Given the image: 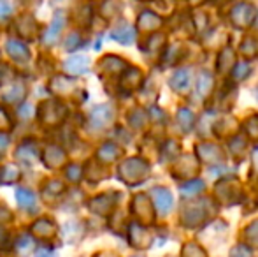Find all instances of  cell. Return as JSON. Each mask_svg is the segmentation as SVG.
Here are the masks:
<instances>
[{"label":"cell","instance_id":"cell-57","mask_svg":"<svg viewBox=\"0 0 258 257\" xmlns=\"http://www.w3.org/2000/svg\"><path fill=\"white\" fill-rule=\"evenodd\" d=\"M21 118H28V117H32V108L30 106H27V108H21Z\"/></svg>","mask_w":258,"mask_h":257},{"label":"cell","instance_id":"cell-35","mask_svg":"<svg viewBox=\"0 0 258 257\" xmlns=\"http://www.w3.org/2000/svg\"><path fill=\"white\" fill-rule=\"evenodd\" d=\"M179 151H181V146L177 141H174V139L165 141L162 146V161H172V159H176L177 155H179Z\"/></svg>","mask_w":258,"mask_h":257},{"label":"cell","instance_id":"cell-30","mask_svg":"<svg viewBox=\"0 0 258 257\" xmlns=\"http://www.w3.org/2000/svg\"><path fill=\"white\" fill-rule=\"evenodd\" d=\"M34 247H35V241H34V238H32L30 234H23V236L18 238V241H16V252L21 257L30 255V252L34 250Z\"/></svg>","mask_w":258,"mask_h":257},{"label":"cell","instance_id":"cell-53","mask_svg":"<svg viewBox=\"0 0 258 257\" xmlns=\"http://www.w3.org/2000/svg\"><path fill=\"white\" fill-rule=\"evenodd\" d=\"M150 118L155 122H163L165 120V113H163L162 110H158V108H151L150 110Z\"/></svg>","mask_w":258,"mask_h":257},{"label":"cell","instance_id":"cell-16","mask_svg":"<svg viewBox=\"0 0 258 257\" xmlns=\"http://www.w3.org/2000/svg\"><path fill=\"white\" fill-rule=\"evenodd\" d=\"M56 224L49 219H41L37 222H34V226H32V234L41 238V240H51V238L56 236Z\"/></svg>","mask_w":258,"mask_h":257},{"label":"cell","instance_id":"cell-18","mask_svg":"<svg viewBox=\"0 0 258 257\" xmlns=\"http://www.w3.org/2000/svg\"><path fill=\"white\" fill-rule=\"evenodd\" d=\"M143 71L137 67H126V71L123 72L121 76V88L123 90H128V92H132V90H137L141 85H143Z\"/></svg>","mask_w":258,"mask_h":257},{"label":"cell","instance_id":"cell-11","mask_svg":"<svg viewBox=\"0 0 258 257\" xmlns=\"http://www.w3.org/2000/svg\"><path fill=\"white\" fill-rule=\"evenodd\" d=\"M150 195H151V202L156 206V210H158L160 213L167 215V213L172 210L174 197L169 189H165V187H153V189L150 190Z\"/></svg>","mask_w":258,"mask_h":257},{"label":"cell","instance_id":"cell-40","mask_svg":"<svg viewBox=\"0 0 258 257\" xmlns=\"http://www.w3.org/2000/svg\"><path fill=\"white\" fill-rule=\"evenodd\" d=\"M181 53H183V49H181V46H177V44L169 46V48L165 49V53H163V57H162V64H165V65H172V64H176L177 60L181 59Z\"/></svg>","mask_w":258,"mask_h":257},{"label":"cell","instance_id":"cell-25","mask_svg":"<svg viewBox=\"0 0 258 257\" xmlns=\"http://www.w3.org/2000/svg\"><path fill=\"white\" fill-rule=\"evenodd\" d=\"M90 67V60L86 59V57H72V59H69L67 62L63 64V69L65 72H69V74H85L86 71H88Z\"/></svg>","mask_w":258,"mask_h":257},{"label":"cell","instance_id":"cell-48","mask_svg":"<svg viewBox=\"0 0 258 257\" xmlns=\"http://www.w3.org/2000/svg\"><path fill=\"white\" fill-rule=\"evenodd\" d=\"M191 23H194V27L197 28V30H204L206 25H207V14H194V20H191Z\"/></svg>","mask_w":258,"mask_h":257},{"label":"cell","instance_id":"cell-38","mask_svg":"<svg viewBox=\"0 0 258 257\" xmlns=\"http://www.w3.org/2000/svg\"><path fill=\"white\" fill-rule=\"evenodd\" d=\"M244 241L249 247H258V219L251 220L244 229Z\"/></svg>","mask_w":258,"mask_h":257},{"label":"cell","instance_id":"cell-39","mask_svg":"<svg viewBox=\"0 0 258 257\" xmlns=\"http://www.w3.org/2000/svg\"><path fill=\"white\" fill-rule=\"evenodd\" d=\"M148 122V115L144 113L141 108H136V110L130 111L128 115V124L132 125L134 129H143Z\"/></svg>","mask_w":258,"mask_h":257},{"label":"cell","instance_id":"cell-6","mask_svg":"<svg viewBox=\"0 0 258 257\" xmlns=\"http://www.w3.org/2000/svg\"><path fill=\"white\" fill-rule=\"evenodd\" d=\"M41 122L48 127H56L58 124L65 120V115H67V110L61 102L58 100H48L41 106Z\"/></svg>","mask_w":258,"mask_h":257},{"label":"cell","instance_id":"cell-26","mask_svg":"<svg viewBox=\"0 0 258 257\" xmlns=\"http://www.w3.org/2000/svg\"><path fill=\"white\" fill-rule=\"evenodd\" d=\"M176 120L179 124V127L183 129V132H190L195 125V113L190 108H179L176 115Z\"/></svg>","mask_w":258,"mask_h":257},{"label":"cell","instance_id":"cell-21","mask_svg":"<svg viewBox=\"0 0 258 257\" xmlns=\"http://www.w3.org/2000/svg\"><path fill=\"white\" fill-rule=\"evenodd\" d=\"M63 161H65V151L60 146H56V144H49L44 150V164L48 168L51 169L58 168V166L63 164Z\"/></svg>","mask_w":258,"mask_h":257},{"label":"cell","instance_id":"cell-37","mask_svg":"<svg viewBox=\"0 0 258 257\" xmlns=\"http://www.w3.org/2000/svg\"><path fill=\"white\" fill-rule=\"evenodd\" d=\"M235 120H232V118H221L220 122H218L216 125H214V129H216V134L221 137H227V136H232V134L235 132Z\"/></svg>","mask_w":258,"mask_h":257},{"label":"cell","instance_id":"cell-43","mask_svg":"<svg viewBox=\"0 0 258 257\" xmlns=\"http://www.w3.org/2000/svg\"><path fill=\"white\" fill-rule=\"evenodd\" d=\"M35 27H37V25H35L34 18H30V16H25V18H21V20L18 21V28H20V34L27 35V37H32V35H34Z\"/></svg>","mask_w":258,"mask_h":257},{"label":"cell","instance_id":"cell-51","mask_svg":"<svg viewBox=\"0 0 258 257\" xmlns=\"http://www.w3.org/2000/svg\"><path fill=\"white\" fill-rule=\"evenodd\" d=\"M46 192H53V194H58V192H63V185L56 180H51V182L46 185Z\"/></svg>","mask_w":258,"mask_h":257},{"label":"cell","instance_id":"cell-59","mask_svg":"<svg viewBox=\"0 0 258 257\" xmlns=\"http://www.w3.org/2000/svg\"><path fill=\"white\" fill-rule=\"evenodd\" d=\"M97 257H116L114 254H99Z\"/></svg>","mask_w":258,"mask_h":257},{"label":"cell","instance_id":"cell-5","mask_svg":"<svg viewBox=\"0 0 258 257\" xmlns=\"http://www.w3.org/2000/svg\"><path fill=\"white\" fill-rule=\"evenodd\" d=\"M132 213L137 217L139 224L150 226L155 222V208L151 199L146 194H137L132 201Z\"/></svg>","mask_w":258,"mask_h":257},{"label":"cell","instance_id":"cell-28","mask_svg":"<svg viewBox=\"0 0 258 257\" xmlns=\"http://www.w3.org/2000/svg\"><path fill=\"white\" fill-rule=\"evenodd\" d=\"M25 95H27V88H25V85L16 83V85L11 86L7 92H4V100L9 102V104H16V102H21V100L25 99Z\"/></svg>","mask_w":258,"mask_h":257},{"label":"cell","instance_id":"cell-45","mask_svg":"<svg viewBox=\"0 0 258 257\" xmlns=\"http://www.w3.org/2000/svg\"><path fill=\"white\" fill-rule=\"evenodd\" d=\"M121 13V4L114 2V0H107L102 6V14L104 18H114Z\"/></svg>","mask_w":258,"mask_h":257},{"label":"cell","instance_id":"cell-33","mask_svg":"<svg viewBox=\"0 0 258 257\" xmlns=\"http://www.w3.org/2000/svg\"><path fill=\"white\" fill-rule=\"evenodd\" d=\"M204 182L202 180H190V182H186L184 185H181V194L184 195V197H194V195L201 194L202 190H204Z\"/></svg>","mask_w":258,"mask_h":257},{"label":"cell","instance_id":"cell-49","mask_svg":"<svg viewBox=\"0 0 258 257\" xmlns=\"http://www.w3.org/2000/svg\"><path fill=\"white\" fill-rule=\"evenodd\" d=\"M13 127V122H11L9 115L4 108H0V130H9Z\"/></svg>","mask_w":258,"mask_h":257},{"label":"cell","instance_id":"cell-46","mask_svg":"<svg viewBox=\"0 0 258 257\" xmlns=\"http://www.w3.org/2000/svg\"><path fill=\"white\" fill-rule=\"evenodd\" d=\"M65 175H67V178L71 180L72 183H78L79 180H81L83 176V171H81V166L78 164H72L67 168V171H65Z\"/></svg>","mask_w":258,"mask_h":257},{"label":"cell","instance_id":"cell-12","mask_svg":"<svg viewBox=\"0 0 258 257\" xmlns=\"http://www.w3.org/2000/svg\"><path fill=\"white\" fill-rule=\"evenodd\" d=\"M114 118V111L109 104H102V106H97L95 110L90 115V122H92L93 127L102 129L105 125H109Z\"/></svg>","mask_w":258,"mask_h":257},{"label":"cell","instance_id":"cell-1","mask_svg":"<svg viewBox=\"0 0 258 257\" xmlns=\"http://www.w3.org/2000/svg\"><path fill=\"white\" fill-rule=\"evenodd\" d=\"M218 212L216 202L211 197H201L197 201H190L181 210V224L186 229H197L209 222Z\"/></svg>","mask_w":258,"mask_h":257},{"label":"cell","instance_id":"cell-10","mask_svg":"<svg viewBox=\"0 0 258 257\" xmlns=\"http://www.w3.org/2000/svg\"><path fill=\"white\" fill-rule=\"evenodd\" d=\"M118 194L114 192H105V194H100L97 197H93L92 201L88 202V208L92 213L95 215H109V213L114 210L116 202H118Z\"/></svg>","mask_w":258,"mask_h":257},{"label":"cell","instance_id":"cell-50","mask_svg":"<svg viewBox=\"0 0 258 257\" xmlns=\"http://www.w3.org/2000/svg\"><path fill=\"white\" fill-rule=\"evenodd\" d=\"M79 44H81V37H79V34H72V35H69L67 44H65V49H67V52H71V49L79 48Z\"/></svg>","mask_w":258,"mask_h":257},{"label":"cell","instance_id":"cell-14","mask_svg":"<svg viewBox=\"0 0 258 257\" xmlns=\"http://www.w3.org/2000/svg\"><path fill=\"white\" fill-rule=\"evenodd\" d=\"M111 37L114 41H118L119 44H132L136 41V28L130 23H126V21H121V23H118L112 28Z\"/></svg>","mask_w":258,"mask_h":257},{"label":"cell","instance_id":"cell-23","mask_svg":"<svg viewBox=\"0 0 258 257\" xmlns=\"http://www.w3.org/2000/svg\"><path fill=\"white\" fill-rule=\"evenodd\" d=\"M214 88V76L209 71H202L197 78V93L202 99H207Z\"/></svg>","mask_w":258,"mask_h":257},{"label":"cell","instance_id":"cell-32","mask_svg":"<svg viewBox=\"0 0 258 257\" xmlns=\"http://www.w3.org/2000/svg\"><path fill=\"white\" fill-rule=\"evenodd\" d=\"M165 34H160V32H153V35H151L150 39H148L146 42V52L150 53H158L162 52L163 48H165Z\"/></svg>","mask_w":258,"mask_h":257},{"label":"cell","instance_id":"cell-8","mask_svg":"<svg viewBox=\"0 0 258 257\" xmlns=\"http://www.w3.org/2000/svg\"><path fill=\"white\" fill-rule=\"evenodd\" d=\"M195 155L201 162H206L209 166H214V164H220L223 162L225 159V153L218 144L214 143H209V141H204V143H199L195 146Z\"/></svg>","mask_w":258,"mask_h":257},{"label":"cell","instance_id":"cell-60","mask_svg":"<svg viewBox=\"0 0 258 257\" xmlns=\"http://www.w3.org/2000/svg\"><path fill=\"white\" fill-rule=\"evenodd\" d=\"M136 257H141V255H136Z\"/></svg>","mask_w":258,"mask_h":257},{"label":"cell","instance_id":"cell-34","mask_svg":"<svg viewBox=\"0 0 258 257\" xmlns=\"http://www.w3.org/2000/svg\"><path fill=\"white\" fill-rule=\"evenodd\" d=\"M20 169L16 168L14 164H7V166H4L2 169H0V182L2 183H14L18 178H20Z\"/></svg>","mask_w":258,"mask_h":257},{"label":"cell","instance_id":"cell-3","mask_svg":"<svg viewBox=\"0 0 258 257\" xmlns=\"http://www.w3.org/2000/svg\"><path fill=\"white\" fill-rule=\"evenodd\" d=\"M214 195H216L220 204L232 206V204H237V202L242 201L244 190H242V185L239 180L223 178L216 183V187H214Z\"/></svg>","mask_w":258,"mask_h":257},{"label":"cell","instance_id":"cell-36","mask_svg":"<svg viewBox=\"0 0 258 257\" xmlns=\"http://www.w3.org/2000/svg\"><path fill=\"white\" fill-rule=\"evenodd\" d=\"M16 201L21 208L25 210H32L35 208V195L30 192V190H25V189H18L16 190Z\"/></svg>","mask_w":258,"mask_h":257},{"label":"cell","instance_id":"cell-4","mask_svg":"<svg viewBox=\"0 0 258 257\" xmlns=\"http://www.w3.org/2000/svg\"><path fill=\"white\" fill-rule=\"evenodd\" d=\"M258 11L251 2H239L232 7L230 21L237 30H248L256 21Z\"/></svg>","mask_w":258,"mask_h":257},{"label":"cell","instance_id":"cell-2","mask_svg":"<svg viewBox=\"0 0 258 257\" xmlns=\"http://www.w3.org/2000/svg\"><path fill=\"white\" fill-rule=\"evenodd\" d=\"M150 173H151V166L141 157L125 159L118 168V175L121 178V182H125L130 187L143 183L150 176Z\"/></svg>","mask_w":258,"mask_h":257},{"label":"cell","instance_id":"cell-56","mask_svg":"<svg viewBox=\"0 0 258 257\" xmlns=\"http://www.w3.org/2000/svg\"><path fill=\"white\" fill-rule=\"evenodd\" d=\"M251 166H253V171L258 175V148H255V151L251 155Z\"/></svg>","mask_w":258,"mask_h":257},{"label":"cell","instance_id":"cell-47","mask_svg":"<svg viewBox=\"0 0 258 257\" xmlns=\"http://www.w3.org/2000/svg\"><path fill=\"white\" fill-rule=\"evenodd\" d=\"M232 257H251V250L248 248V245H237L232 248L230 252Z\"/></svg>","mask_w":258,"mask_h":257},{"label":"cell","instance_id":"cell-9","mask_svg":"<svg viewBox=\"0 0 258 257\" xmlns=\"http://www.w3.org/2000/svg\"><path fill=\"white\" fill-rule=\"evenodd\" d=\"M128 241L134 248H139V250H146L151 247V241L153 236L151 233L139 222H132L128 226Z\"/></svg>","mask_w":258,"mask_h":257},{"label":"cell","instance_id":"cell-52","mask_svg":"<svg viewBox=\"0 0 258 257\" xmlns=\"http://www.w3.org/2000/svg\"><path fill=\"white\" fill-rule=\"evenodd\" d=\"M13 13V6L6 0H0V18H7Z\"/></svg>","mask_w":258,"mask_h":257},{"label":"cell","instance_id":"cell-58","mask_svg":"<svg viewBox=\"0 0 258 257\" xmlns=\"http://www.w3.org/2000/svg\"><path fill=\"white\" fill-rule=\"evenodd\" d=\"M206 0H188V4H190L191 7H199V6H202Z\"/></svg>","mask_w":258,"mask_h":257},{"label":"cell","instance_id":"cell-44","mask_svg":"<svg viewBox=\"0 0 258 257\" xmlns=\"http://www.w3.org/2000/svg\"><path fill=\"white\" fill-rule=\"evenodd\" d=\"M249 71H251V65L248 62H242V64H235L230 72H232V78H234L235 81H242V79L249 76Z\"/></svg>","mask_w":258,"mask_h":257},{"label":"cell","instance_id":"cell-24","mask_svg":"<svg viewBox=\"0 0 258 257\" xmlns=\"http://www.w3.org/2000/svg\"><path fill=\"white\" fill-rule=\"evenodd\" d=\"M119 155H121V148L114 143H105L100 146V150L97 151V157H99V161L104 162V164H111V162L118 161Z\"/></svg>","mask_w":258,"mask_h":257},{"label":"cell","instance_id":"cell-55","mask_svg":"<svg viewBox=\"0 0 258 257\" xmlns=\"http://www.w3.org/2000/svg\"><path fill=\"white\" fill-rule=\"evenodd\" d=\"M7 146H9V139H7V136H0V157L6 153Z\"/></svg>","mask_w":258,"mask_h":257},{"label":"cell","instance_id":"cell-42","mask_svg":"<svg viewBox=\"0 0 258 257\" xmlns=\"http://www.w3.org/2000/svg\"><path fill=\"white\" fill-rule=\"evenodd\" d=\"M244 132L251 141H258V115H251L244 122Z\"/></svg>","mask_w":258,"mask_h":257},{"label":"cell","instance_id":"cell-20","mask_svg":"<svg viewBox=\"0 0 258 257\" xmlns=\"http://www.w3.org/2000/svg\"><path fill=\"white\" fill-rule=\"evenodd\" d=\"M235 64H237V62H235V52L230 48V46H225V48L220 52L218 60H216L218 72H221V74H227V72H230L232 69H234Z\"/></svg>","mask_w":258,"mask_h":257},{"label":"cell","instance_id":"cell-41","mask_svg":"<svg viewBox=\"0 0 258 257\" xmlns=\"http://www.w3.org/2000/svg\"><path fill=\"white\" fill-rule=\"evenodd\" d=\"M246 146H248V143H246L244 137L234 136V137L230 139V151H232V155H234V157H237V159L244 157Z\"/></svg>","mask_w":258,"mask_h":257},{"label":"cell","instance_id":"cell-22","mask_svg":"<svg viewBox=\"0 0 258 257\" xmlns=\"http://www.w3.org/2000/svg\"><path fill=\"white\" fill-rule=\"evenodd\" d=\"M128 67V64L125 60H121L119 57H114V55H109L100 62L99 69L102 72H107V74H118V72H123L125 69Z\"/></svg>","mask_w":258,"mask_h":257},{"label":"cell","instance_id":"cell-7","mask_svg":"<svg viewBox=\"0 0 258 257\" xmlns=\"http://www.w3.org/2000/svg\"><path fill=\"white\" fill-rule=\"evenodd\" d=\"M199 171H201V161L197 159V155L186 153L177 159V162L174 164V176L181 180H191L199 175Z\"/></svg>","mask_w":258,"mask_h":257},{"label":"cell","instance_id":"cell-29","mask_svg":"<svg viewBox=\"0 0 258 257\" xmlns=\"http://www.w3.org/2000/svg\"><path fill=\"white\" fill-rule=\"evenodd\" d=\"M181 257H207V252L197 241H186L181 248Z\"/></svg>","mask_w":258,"mask_h":257},{"label":"cell","instance_id":"cell-15","mask_svg":"<svg viewBox=\"0 0 258 257\" xmlns=\"http://www.w3.org/2000/svg\"><path fill=\"white\" fill-rule=\"evenodd\" d=\"M190 81H191V74L188 69H177L169 79V85L174 92L177 93H184L190 88Z\"/></svg>","mask_w":258,"mask_h":257},{"label":"cell","instance_id":"cell-54","mask_svg":"<svg viewBox=\"0 0 258 257\" xmlns=\"http://www.w3.org/2000/svg\"><path fill=\"white\" fill-rule=\"evenodd\" d=\"M35 257H58L56 252L51 250V248H41V250L35 254Z\"/></svg>","mask_w":258,"mask_h":257},{"label":"cell","instance_id":"cell-31","mask_svg":"<svg viewBox=\"0 0 258 257\" xmlns=\"http://www.w3.org/2000/svg\"><path fill=\"white\" fill-rule=\"evenodd\" d=\"M241 53L244 59H255L258 55V44H256V39L251 37V35H248V37H244L241 41Z\"/></svg>","mask_w":258,"mask_h":257},{"label":"cell","instance_id":"cell-27","mask_svg":"<svg viewBox=\"0 0 258 257\" xmlns=\"http://www.w3.org/2000/svg\"><path fill=\"white\" fill-rule=\"evenodd\" d=\"M16 157L20 159V161L27 162V164H30V162H35V161H37V157H39L37 148H35L34 143H25V144H21V146H18Z\"/></svg>","mask_w":258,"mask_h":257},{"label":"cell","instance_id":"cell-19","mask_svg":"<svg viewBox=\"0 0 258 257\" xmlns=\"http://www.w3.org/2000/svg\"><path fill=\"white\" fill-rule=\"evenodd\" d=\"M7 53L11 55V59H14L16 62H27L30 59V49L25 42L18 41V39H9L6 44Z\"/></svg>","mask_w":258,"mask_h":257},{"label":"cell","instance_id":"cell-13","mask_svg":"<svg viewBox=\"0 0 258 257\" xmlns=\"http://www.w3.org/2000/svg\"><path fill=\"white\" fill-rule=\"evenodd\" d=\"M163 25V20L153 11H143L137 18V28L143 32H156Z\"/></svg>","mask_w":258,"mask_h":257},{"label":"cell","instance_id":"cell-61","mask_svg":"<svg viewBox=\"0 0 258 257\" xmlns=\"http://www.w3.org/2000/svg\"><path fill=\"white\" fill-rule=\"evenodd\" d=\"M143 2H146V0H143Z\"/></svg>","mask_w":258,"mask_h":257},{"label":"cell","instance_id":"cell-17","mask_svg":"<svg viewBox=\"0 0 258 257\" xmlns=\"http://www.w3.org/2000/svg\"><path fill=\"white\" fill-rule=\"evenodd\" d=\"M63 27H65V16L63 14H56L54 20L51 21V25L48 27V30L42 35V42H44L46 46H53L54 42L58 41V37H60Z\"/></svg>","mask_w":258,"mask_h":257}]
</instances>
